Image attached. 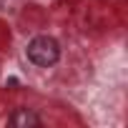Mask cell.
<instances>
[{"instance_id":"6da1fadb","label":"cell","mask_w":128,"mask_h":128,"mask_svg":"<svg viewBox=\"0 0 128 128\" xmlns=\"http://www.w3.org/2000/svg\"><path fill=\"white\" fill-rule=\"evenodd\" d=\"M28 58H30V63H35L40 68H50L60 58V45L50 35H38L28 43Z\"/></svg>"},{"instance_id":"7a4b0ae2","label":"cell","mask_w":128,"mask_h":128,"mask_svg":"<svg viewBox=\"0 0 128 128\" xmlns=\"http://www.w3.org/2000/svg\"><path fill=\"white\" fill-rule=\"evenodd\" d=\"M8 120H10V126H15V128H28V126H40V123H43L40 116H35V113L28 110V108L13 110V116H10Z\"/></svg>"}]
</instances>
